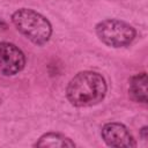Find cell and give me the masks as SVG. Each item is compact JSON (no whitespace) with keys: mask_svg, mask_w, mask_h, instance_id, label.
I'll return each instance as SVG.
<instances>
[{"mask_svg":"<svg viewBox=\"0 0 148 148\" xmlns=\"http://www.w3.org/2000/svg\"><path fill=\"white\" fill-rule=\"evenodd\" d=\"M106 94V82L104 77L91 71L77 73L68 83L66 95L72 105L84 108L92 106L102 102Z\"/></svg>","mask_w":148,"mask_h":148,"instance_id":"cell-1","label":"cell"},{"mask_svg":"<svg viewBox=\"0 0 148 148\" xmlns=\"http://www.w3.org/2000/svg\"><path fill=\"white\" fill-rule=\"evenodd\" d=\"M12 20L16 29L37 45L45 44L51 37V23L46 17L32 9L21 8L13 14Z\"/></svg>","mask_w":148,"mask_h":148,"instance_id":"cell-2","label":"cell"},{"mask_svg":"<svg viewBox=\"0 0 148 148\" xmlns=\"http://www.w3.org/2000/svg\"><path fill=\"white\" fill-rule=\"evenodd\" d=\"M96 35L111 47H124L130 45L135 38V29L120 20L108 18L96 24Z\"/></svg>","mask_w":148,"mask_h":148,"instance_id":"cell-3","label":"cell"},{"mask_svg":"<svg viewBox=\"0 0 148 148\" xmlns=\"http://www.w3.org/2000/svg\"><path fill=\"white\" fill-rule=\"evenodd\" d=\"M25 57L14 44L0 42V71L5 75H15L23 69Z\"/></svg>","mask_w":148,"mask_h":148,"instance_id":"cell-4","label":"cell"},{"mask_svg":"<svg viewBox=\"0 0 148 148\" xmlns=\"http://www.w3.org/2000/svg\"><path fill=\"white\" fill-rule=\"evenodd\" d=\"M102 138L104 142L110 147L117 148H132L136 143L128 132V130L119 123H108L102 128Z\"/></svg>","mask_w":148,"mask_h":148,"instance_id":"cell-5","label":"cell"},{"mask_svg":"<svg viewBox=\"0 0 148 148\" xmlns=\"http://www.w3.org/2000/svg\"><path fill=\"white\" fill-rule=\"evenodd\" d=\"M128 92L132 99L140 103H147V75L140 73L131 77Z\"/></svg>","mask_w":148,"mask_h":148,"instance_id":"cell-6","label":"cell"},{"mask_svg":"<svg viewBox=\"0 0 148 148\" xmlns=\"http://www.w3.org/2000/svg\"><path fill=\"white\" fill-rule=\"evenodd\" d=\"M35 146L36 147H52V148L61 147L64 148V147H75V143L71 139L59 133H46L39 138V140L36 142Z\"/></svg>","mask_w":148,"mask_h":148,"instance_id":"cell-7","label":"cell"},{"mask_svg":"<svg viewBox=\"0 0 148 148\" xmlns=\"http://www.w3.org/2000/svg\"><path fill=\"white\" fill-rule=\"evenodd\" d=\"M3 28H6V23L0 20V29H3Z\"/></svg>","mask_w":148,"mask_h":148,"instance_id":"cell-8","label":"cell"}]
</instances>
